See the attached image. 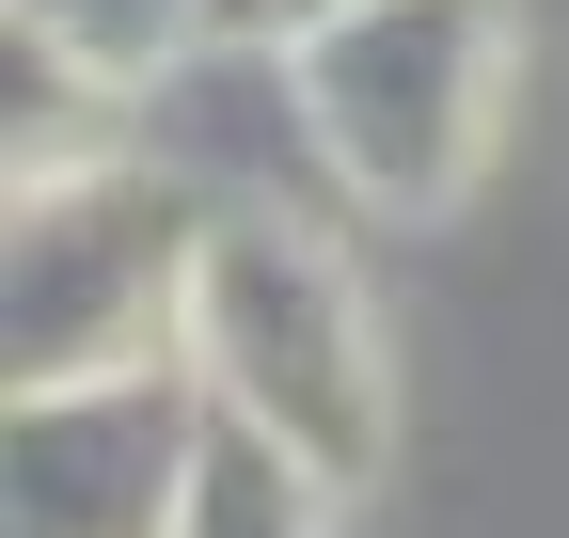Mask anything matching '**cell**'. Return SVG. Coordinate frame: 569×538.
Listing matches in <instances>:
<instances>
[{"label":"cell","instance_id":"obj_1","mask_svg":"<svg viewBox=\"0 0 569 538\" xmlns=\"http://www.w3.org/2000/svg\"><path fill=\"white\" fill-rule=\"evenodd\" d=\"M206 222H222V190H206L190 159L17 175V222H0V332H17V380L174 365L190 349V286H206Z\"/></svg>","mask_w":569,"mask_h":538},{"label":"cell","instance_id":"obj_2","mask_svg":"<svg viewBox=\"0 0 569 538\" xmlns=\"http://www.w3.org/2000/svg\"><path fill=\"white\" fill-rule=\"evenodd\" d=\"M301 63L317 175L380 222H443L490 159V96H507V0H348V17L284 32Z\"/></svg>","mask_w":569,"mask_h":538},{"label":"cell","instance_id":"obj_3","mask_svg":"<svg viewBox=\"0 0 569 538\" xmlns=\"http://www.w3.org/2000/svg\"><path fill=\"white\" fill-rule=\"evenodd\" d=\"M190 365H206L222 412H253L269 444H301L332 491L380 476V444H396V380H380V317H365V286L332 269V238L269 222V207H222V222H206Z\"/></svg>","mask_w":569,"mask_h":538},{"label":"cell","instance_id":"obj_4","mask_svg":"<svg viewBox=\"0 0 569 538\" xmlns=\"http://www.w3.org/2000/svg\"><path fill=\"white\" fill-rule=\"evenodd\" d=\"M206 365H111V380H17L0 428V538H174L206 459Z\"/></svg>","mask_w":569,"mask_h":538},{"label":"cell","instance_id":"obj_5","mask_svg":"<svg viewBox=\"0 0 569 538\" xmlns=\"http://www.w3.org/2000/svg\"><path fill=\"white\" fill-rule=\"evenodd\" d=\"M174 538H332V476H317L301 444H269L253 412H206V459H190Z\"/></svg>","mask_w":569,"mask_h":538},{"label":"cell","instance_id":"obj_6","mask_svg":"<svg viewBox=\"0 0 569 538\" xmlns=\"http://www.w3.org/2000/svg\"><path fill=\"white\" fill-rule=\"evenodd\" d=\"M0 17L63 32V48H80L96 80H111V96H142V80H174V63L222 32V0H0ZM238 17H253V0H238Z\"/></svg>","mask_w":569,"mask_h":538},{"label":"cell","instance_id":"obj_7","mask_svg":"<svg viewBox=\"0 0 569 538\" xmlns=\"http://www.w3.org/2000/svg\"><path fill=\"white\" fill-rule=\"evenodd\" d=\"M253 17H269V32H301V17H348V0H253Z\"/></svg>","mask_w":569,"mask_h":538}]
</instances>
